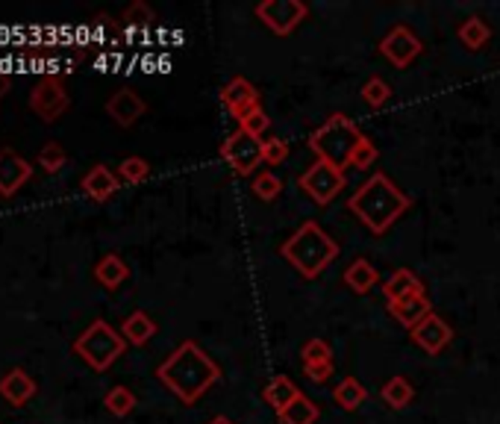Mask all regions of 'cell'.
Here are the masks:
<instances>
[{
	"label": "cell",
	"instance_id": "obj_1",
	"mask_svg": "<svg viewBox=\"0 0 500 424\" xmlns=\"http://www.w3.org/2000/svg\"><path fill=\"white\" fill-rule=\"evenodd\" d=\"M156 378L180 398L183 404H195L212 383L221 380V368L197 342H183L177 351L156 368Z\"/></svg>",
	"mask_w": 500,
	"mask_h": 424
},
{
	"label": "cell",
	"instance_id": "obj_2",
	"mask_svg": "<svg viewBox=\"0 0 500 424\" xmlns=\"http://www.w3.org/2000/svg\"><path fill=\"white\" fill-rule=\"evenodd\" d=\"M409 207H412V197L406 192H400L383 171L371 174L347 201V209L377 236L389 230Z\"/></svg>",
	"mask_w": 500,
	"mask_h": 424
},
{
	"label": "cell",
	"instance_id": "obj_3",
	"mask_svg": "<svg viewBox=\"0 0 500 424\" xmlns=\"http://www.w3.org/2000/svg\"><path fill=\"white\" fill-rule=\"evenodd\" d=\"M280 254L304 274V278L315 280L324 274L335 257H339V242L321 227L318 221H306L292 233V239L280 247Z\"/></svg>",
	"mask_w": 500,
	"mask_h": 424
},
{
	"label": "cell",
	"instance_id": "obj_4",
	"mask_svg": "<svg viewBox=\"0 0 500 424\" xmlns=\"http://www.w3.org/2000/svg\"><path fill=\"white\" fill-rule=\"evenodd\" d=\"M362 139H365V133H362L354 121L342 116V112H333V116L309 136V147L318 159L345 171L350 168V159H354Z\"/></svg>",
	"mask_w": 500,
	"mask_h": 424
},
{
	"label": "cell",
	"instance_id": "obj_5",
	"mask_svg": "<svg viewBox=\"0 0 500 424\" xmlns=\"http://www.w3.org/2000/svg\"><path fill=\"white\" fill-rule=\"evenodd\" d=\"M74 351H77L95 371H106L124 351H127V339H124L109 321L95 318L89 328L77 336Z\"/></svg>",
	"mask_w": 500,
	"mask_h": 424
},
{
	"label": "cell",
	"instance_id": "obj_6",
	"mask_svg": "<svg viewBox=\"0 0 500 424\" xmlns=\"http://www.w3.org/2000/svg\"><path fill=\"white\" fill-rule=\"evenodd\" d=\"M300 189H304V195H309L318 207H327L333 204V197L345 189V171L324 159H315L304 174H300Z\"/></svg>",
	"mask_w": 500,
	"mask_h": 424
},
{
	"label": "cell",
	"instance_id": "obj_7",
	"mask_svg": "<svg viewBox=\"0 0 500 424\" xmlns=\"http://www.w3.org/2000/svg\"><path fill=\"white\" fill-rule=\"evenodd\" d=\"M221 156L239 177H247V174H254L262 166V139L239 127L221 145Z\"/></svg>",
	"mask_w": 500,
	"mask_h": 424
},
{
	"label": "cell",
	"instance_id": "obj_8",
	"mask_svg": "<svg viewBox=\"0 0 500 424\" xmlns=\"http://www.w3.org/2000/svg\"><path fill=\"white\" fill-rule=\"evenodd\" d=\"M254 12L271 33L289 35L297 30V24L309 15V6L300 4V0H265V4H259Z\"/></svg>",
	"mask_w": 500,
	"mask_h": 424
},
{
	"label": "cell",
	"instance_id": "obj_9",
	"mask_svg": "<svg viewBox=\"0 0 500 424\" xmlns=\"http://www.w3.org/2000/svg\"><path fill=\"white\" fill-rule=\"evenodd\" d=\"M71 106V95L62 86V80L56 77H45L35 89L30 92V109L39 116L45 124H54L56 118H62Z\"/></svg>",
	"mask_w": 500,
	"mask_h": 424
},
{
	"label": "cell",
	"instance_id": "obj_10",
	"mask_svg": "<svg viewBox=\"0 0 500 424\" xmlns=\"http://www.w3.org/2000/svg\"><path fill=\"white\" fill-rule=\"evenodd\" d=\"M421 51H424L421 39L406 27V24H397V27H392L380 42V54L389 59L395 68L412 66V62L421 56Z\"/></svg>",
	"mask_w": 500,
	"mask_h": 424
},
{
	"label": "cell",
	"instance_id": "obj_11",
	"mask_svg": "<svg viewBox=\"0 0 500 424\" xmlns=\"http://www.w3.org/2000/svg\"><path fill=\"white\" fill-rule=\"evenodd\" d=\"M409 333H412V342H415L421 351H427V354H442L445 348L450 345V339H454L450 324L435 313H430L418 324V328H412Z\"/></svg>",
	"mask_w": 500,
	"mask_h": 424
},
{
	"label": "cell",
	"instance_id": "obj_12",
	"mask_svg": "<svg viewBox=\"0 0 500 424\" xmlns=\"http://www.w3.org/2000/svg\"><path fill=\"white\" fill-rule=\"evenodd\" d=\"M106 112L118 127H133V124L147 112V104L142 101L139 92L130 89V86H124V89H118L106 101Z\"/></svg>",
	"mask_w": 500,
	"mask_h": 424
},
{
	"label": "cell",
	"instance_id": "obj_13",
	"mask_svg": "<svg viewBox=\"0 0 500 424\" xmlns=\"http://www.w3.org/2000/svg\"><path fill=\"white\" fill-rule=\"evenodd\" d=\"M30 174H33V166L21 154H15L12 147L0 151V195L12 197L30 180Z\"/></svg>",
	"mask_w": 500,
	"mask_h": 424
},
{
	"label": "cell",
	"instance_id": "obj_14",
	"mask_svg": "<svg viewBox=\"0 0 500 424\" xmlns=\"http://www.w3.org/2000/svg\"><path fill=\"white\" fill-rule=\"evenodd\" d=\"M221 104L227 106L235 118H245L250 109H256L259 106V92H256V86L245 80V77H233L227 86L221 89Z\"/></svg>",
	"mask_w": 500,
	"mask_h": 424
},
{
	"label": "cell",
	"instance_id": "obj_15",
	"mask_svg": "<svg viewBox=\"0 0 500 424\" xmlns=\"http://www.w3.org/2000/svg\"><path fill=\"white\" fill-rule=\"evenodd\" d=\"M389 313L404 324L406 330H412L433 313V307L427 301V292H415V295L397 298V301H389Z\"/></svg>",
	"mask_w": 500,
	"mask_h": 424
},
{
	"label": "cell",
	"instance_id": "obj_16",
	"mask_svg": "<svg viewBox=\"0 0 500 424\" xmlns=\"http://www.w3.org/2000/svg\"><path fill=\"white\" fill-rule=\"evenodd\" d=\"M121 189V180L115 171H109L106 166H95L89 174L83 177V192L92 197V201L104 204L112 195Z\"/></svg>",
	"mask_w": 500,
	"mask_h": 424
},
{
	"label": "cell",
	"instance_id": "obj_17",
	"mask_svg": "<svg viewBox=\"0 0 500 424\" xmlns=\"http://www.w3.org/2000/svg\"><path fill=\"white\" fill-rule=\"evenodd\" d=\"M0 395H4L12 407H24L35 395V380L24 368H12L6 378L0 380Z\"/></svg>",
	"mask_w": 500,
	"mask_h": 424
},
{
	"label": "cell",
	"instance_id": "obj_18",
	"mask_svg": "<svg viewBox=\"0 0 500 424\" xmlns=\"http://www.w3.org/2000/svg\"><path fill=\"white\" fill-rule=\"evenodd\" d=\"M127 278H130V268H127V263H124L118 254H106V257L97 259L95 280L104 286V289H118V286Z\"/></svg>",
	"mask_w": 500,
	"mask_h": 424
},
{
	"label": "cell",
	"instance_id": "obj_19",
	"mask_svg": "<svg viewBox=\"0 0 500 424\" xmlns=\"http://www.w3.org/2000/svg\"><path fill=\"white\" fill-rule=\"evenodd\" d=\"M345 283H347V289L350 292H356V295H368L374 286L380 283V274L377 268H374L368 259H356V263H350L345 268Z\"/></svg>",
	"mask_w": 500,
	"mask_h": 424
},
{
	"label": "cell",
	"instance_id": "obj_20",
	"mask_svg": "<svg viewBox=\"0 0 500 424\" xmlns=\"http://www.w3.org/2000/svg\"><path fill=\"white\" fill-rule=\"evenodd\" d=\"M154 333H156V321L150 318L145 309H135V313L127 316L121 324V336L130 345H145V342L154 339Z\"/></svg>",
	"mask_w": 500,
	"mask_h": 424
},
{
	"label": "cell",
	"instance_id": "obj_21",
	"mask_svg": "<svg viewBox=\"0 0 500 424\" xmlns=\"http://www.w3.org/2000/svg\"><path fill=\"white\" fill-rule=\"evenodd\" d=\"M415 292H427V289H424V283L415 278V271H409V268H397L392 278L383 283L385 301H397V298H406Z\"/></svg>",
	"mask_w": 500,
	"mask_h": 424
},
{
	"label": "cell",
	"instance_id": "obj_22",
	"mask_svg": "<svg viewBox=\"0 0 500 424\" xmlns=\"http://www.w3.org/2000/svg\"><path fill=\"white\" fill-rule=\"evenodd\" d=\"M297 395H300V389H297V386L289 378H285V374H277V378H271V383L265 386V389H262V398H265L268 407H274L277 413H283V409L289 407Z\"/></svg>",
	"mask_w": 500,
	"mask_h": 424
},
{
	"label": "cell",
	"instance_id": "obj_23",
	"mask_svg": "<svg viewBox=\"0 0 500 424\" xmlns=\"http://www.w3.org/2000/svg\"><path fill=\"white\" fill-rule=\"evenodd\" d=\"M280 424H315L321 419V409L318 404L312 401V398H306L304 392H300L295 401L283 409V413H277Z\"/></svg>",
	"mask_w": 500,
	"mask_h": 424
},
{
	"label": "cell",
	"instance_id": "obj_24",
	"mask_svg": "<svg viewBox=\"0 0 500 424\" xmlns=\"http://www.w3.org/2000/svg\"><path fill=\"white\" fill-rule=\"evenodd\" d=\"M333 398H335V404H339L342 409H347V413H356V409L368 401V389L356 378H345L333 389Z\"/></svg>",
	"mask_w": 500,
	"mask_h": 424
},
{
	"label": "cell",
	"instance_id": "obj_25",
	"mask_svg": "<svg viewBox=\"0 0 500 424\" xmlns=\"http://www.w3.org/2000/svg\"><path fill=\"white\" fill-rule=\"evenodd\" d=\"M383 401L389 404L392 409H404L412 404V398H415V389H412V383L404 378V374H395L383 383Z\"/></svg>",
	"mask_w": 500,
	"mask_h": 424
},
{
	"label": "cell",
	"instance_id": "obj_26",
	"mask_svg": "<svg viewBox=\"0 0 500 424\" xmlns=\"http://www.w3.org/2000/svg\"><path fill=\"white\" fill-rule=\"evenodd\" d=\"M492 39V30H489V24H485L483 18H468V21H462V27H459V42L468 47V51H480V47Z\"/></svg>",
	"mask_w": 500,
	"mask_h": 424
},
{
	"label": "cell",
	"instance_id": "obj_27",
	"mask_svg": "<svg viewBox=\"0 0 500 424\" xmlns=\"http://www.w3.org/2000/svg\"><path fill=\"white\" fill-rule=\"evenodd\" d=\"M104 404H106V409L112 416L124 419L135 409V395L127 389V386H112V389L106 392V398H104Z\"/></svg>",
	"mask_w": 500,
	"mask_h": 424
},
{
	"label": "cell",
	"instance_id": "obj_28",
	"mask_svg": "<svg viewBox=\"0 0 500 424\" xmlns=\"http://www.w3.org/2000/svg\"><path fill=\"white\" fill-rule=\"evenodd\" d=\"M147 174H150V166H147V159H142V156H127L118 166V180H124V183H145L147 180Z\"/></svg>",
	"mask_w": 500,
	"mask_h": 424
},
{
	"label": "cell",
	"instance_id": "obj_29",
	"mask_svg": "<svg viewBox=\"0 0 500 424\" xmlns=\"http://www.w3.org/2000/svg\"><path fill=\"white\" fill-rule=\"evenodd\" d=\"M389 97H392L389 83L380 80V77H371L365 86H362V101H365L371 109H380L383 104H389Z\"/></svg>",
	"mask_w": 500,
	"mask_h": 424
},
{
	"label": "cell",
	"instance_id": "obj_30",
	"mask_svg": "<svg viewBox=\"0 0 500 424\" xmlns=\"http://www.w3.org/2000/svg\"><path fill=\"white\" fill-rule=\"evenodd\" d=\"M254 195L259 197V201H274L280 192H283V180L277 177V174H271V171H262L259 177H254Z\"/></svg>",
	"mask_w": 500,
	"mask_h": 424
},
{
	"label": "cell",
	"instance_id": "obj_31",
	"mask_svg": "<svg viewBox=\"0 0 500 424\" xmlns=\"http://www.w3.org/2000/svg\"><path fill=\"white\" fill-rule=\"evenodd\" d=\"M68 162V154H65V147H62L59 142H47L42 151H39V166L47 171V174H54L59 171L62 166Z\"/></svg>",
	"mask_w": 500,
	"mask_h": 424
},
{
	"label": "cell",
	"instance_id": "obj_32",
	"mask_svg": "<svg viewBox=\"0 0 500 424\" xmlns=\"http://www.w3.org/2000/svg\"><path fill=\"white\" fill-rule=\"evenodd\" d=\"M300 357H304V366H315V363H330L333 351L324 339H309L304 348H300Z\"/></svg>",
	"mask_w": 500,
	"mask_h": 424
},
{
	"label": "cell",
	"instance_id": "obj_33",
	"mask_svg": "<svg viewBox=\"0 0 500 424\" xmlns=\"http://www.w3.org/2000/svg\"><path fill=\"white\" fill-rule=\"evenodd\" d=\"M285 156H289V145L283 139H277V136L262 139V162L265 166H280V162H285Z\"/></svg>",
	"mask_w": 500,
	"mask_h": 424
},
{
	"label": "cell",
	"instance_id": "obj_34",
	"mask_svg": "<svg viewBox=\"0 0 500 424\" xmlns=\"http://www.w3.org/2000/svg\"><path fill=\"white\" fill-rule=\"evenodd\" d=\"M154 9H150L145 0H135L127 9H124V24H130V27H147V24H154Z\"/></svg>",
	"mask_w": 500,
	"mask_h": 424
},
{
	"label": "cell",
	"instance_id": "obj_35",
	"mask_svg": "<svg viewBox=\"0 0 500 424\" xmlns=\"http://www.w3.org/2000/svg\"><path fill=\"white\" fill-rule=\"evenodd\" d=\"M239 127L245 130V133H250V136H256V139H262V133H268V127H271V118L262 112V106H256V109H250L247 116L239 121Z\"/></svg>",
	"mask_w": 500,
	"mask_h": 424
},
{
	"label": "cell",
	"instance_id": "obj_36",
	"mask_svg": "<svg viewBox=\"0 0 500 424\" xmlns=\"http://www.w3.org/2000/svg\"><path fill=\"white\" fill-rule=\"evenodd\" d=\"M374 162H377V147H374V142L365 136V139H362V145L356 147L354 159H350V168H371Z\"/></svg>",
	"mask_w": 500,
	"mask_h": 424
},
{
	"label": "cell",
	"instance_id": "obj_37",
	"mask_svg": "<svg viewBox=\"0 0 500 424\" xmlns=\"http://www.w3.org/2000/svg\"><path fill=\"white\" fill-rule=\"evenodd\" d=\"M306 371V378L309 380H315V383H327L333 378V371H335V363L330 359V363H315V366H304Z\"/></svg>",
	"mask_w": 500,
	"mask_h": 424
},
{
	"label": "cell",
	"instance_id": "obj_38",
	"mask_svg": "<svg viewBox=\"0 0 500 424\" xmlns=\"http://www.w3.org/2000/svg\"><path fill=\"white\" fill-rule=\"evenodd\" d=\"M9 86H12V77H9V74L0 71V97H4V95L9 92Z\"/></svg>",
	"mask_w": 500,
	"mask_h": 424
},
{
	"label": "cell",
	"instance_id": "obj_39",
	"mask_svg": "<svg viewBox=\"0 0 500 424\" xmlns=\"http://www.w3.org/2000/svg\"><path fill=\"white\" fill-rule=\"evenodd\" d=\"M206 424H235L233 419H227V416H215V419H209Z\"/></svg>",
	"mask_w": 500,
	"mask_h": 424
}]
</instances>
